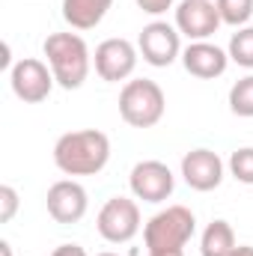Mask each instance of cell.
<instances>
[{"instance_id": "obj_1", "label": "cell", "mask_w": 253, "mask_h": 256, "mask_svg": "<svg viewBox=\"0 0 253 256\" xmlns=\"http://www.w3.org/2000/svg\"><path fill=\"white\" fill-rule=\"evenodd\" d=\"M110 161V137L96 128L68 131L54 143V164L66 176H98Z\"/></svg>"}, {"instance_id": "obj_2", "label": "cell", "mask_w": 253, "mask_h": 256, "mask_svg": "<svg viewBox=\"0 0 253 256\" xmlns=\"http://www.w3.org/2000/svg\"><path fill=\"white\" fill-rule=\"evenodd\" d=\"M48 66L54 72L57 86L63 90H80L84 80L90 78L92 68V54L84 42V36L78 33H51L42 45Z\"/></svg>"}, {"instance_id": "obj_3", "label": "cell", "mask_w": 253, "mask_h": 256, "mask_svg": "<svg viewBox=\"0 0 253 256\" xmlns=\"http://www.w3.org/2000/svg\"><path fill=\"white\" fill-rule=\"evenodd\" d=\"M196 232V218L188 206H167L155 212L143 226V242L149 256L185 254V244Z\"/></svg>"}, {"instance_id": "obj_4", "label": "cell", "mask_w": 253, "mask_h": 256, "mask_svg": "<svg viewBox=\"0 0 253 256\" xmlns=\"http://www.w3.org/2000/svg\"><path fill=\"white\" fill-rule=\"evenodd\" d=\"M167 110V96L164 90L149 80V78H134L126 80L120 92V116L131 128H152L164 120Z\"/></svg>"}, {"instance_id": "obj_5", "label": "cell", "mask_w": 253, "mask_h": 256, "mask_svg": "<svg viewBox=\"0 0 253 256\" xmlns=\"http://www.w3.org/2000/svg\"><path fill=\"white\" fill-rule=\"evenodd\" d=\"M96 230L110 244H128L140 232V206H137V200L110 196L102 206L98 218H96Z\"/></svg>"}, {"instance_id": "obj_6", "label": "cell", "mask_w": 253, "mask_h": 256, "mask_svg": "<svg viewBox=\"0 0 253 256\" xmlns=\"http://www.w3.org/2000/svg\"><path fill=\"white\" fill-rule=\"evenodd\" d=\"M137 51H140L143 63L155 66V68H167L176 60H182V33L176 30V24L149 21L137 36Z\"/></svg>"}, {"instance_id": "obj_7", "label": "cell", "mask_w": 253, "mask_h": 256, "mask_svg": "<svg viewBox=\"0 0 253 256\" xmlns=\"http://www.w3.org/2000/svg\"><path fill=\"white\" fill-rule=\"evenodd\" d=\"M54 72L51 66L36 60V57H24L9 68V86L12 92L24 102V104H39L51 96L54 90Z\"/></svg>"}, {"instance_id": "obj_8", "label": "cell", "mask_w": 253, "mask_h": 256, "mask_svg": "<svg viewBox=\"0 0 253 256\" xmlns=\"http://www.w3.org/2000/svg\"><path fill=\"white\" fill-rule=\"evenodd\" d=\"M137 60H140V51L134 42H128L122 36H114V39H104L98 48H96V57H92V66H96V74L108 84H120V80H128L137 68Z\"/></svg>"}, {"instance_id": "obj_9", "label": "cell", "mask_w": 253, "mask_h": 256, "mask_svg": "<svg viewBox=\"0 0 253 256\" xmlns=\"http://www.w3.org/2000/svg\"><path fill=\"white\" fill-rule=\"evenodd\" d=\"M128 185H131V194L143 202H164L170 200V194L176 188V176L173 170L164 164V161H137L131 167V176H128Z\"/></svg>"}, {"instance_id": "obj_10", "label": "cell", "mask_w": 253, "mask_h": 256, "mask_svg": "<svg viewBox=\"0 0 253 256\" xmlns=\"http://www.w3.org/2000/svg\"><path fill=\"white\" fill-rule=\"evenodd\" d=\"M220 24L224 21L214 0H182L176 6V30L190 42H208Z\"/></svg>"}, {"instance_id": "obj_11", "label": "cell", "mask_w": 253, "mask_h": 256, "mask_svg": "<svg viewBox=\"0 0 253 256\" xmlns=\"http://www.w3.org/2000/svg\"><path fill=\"white\" fill-rule=\"evenodd\" d=\"M45 206H48V214L57 220V224H78L86 208H90V196H86V188L74 179H60L48 188V196H45Z\"/></svg>"}, {"instance_id": "obj_12", "label": "cell", "mask_w": 253, "mask_h": 256, "mask_svg": "<svg viewBox=\"0 0 253 256\" xmlns=\"http://www.w3.org/2000/svg\"><path fill=\"white\" fill-rule=\"evenodd\" d=\"M182 179L185 185L200 194H208L220 188L224 182V161L212 149H190L182 158Z\"/></svg>"}, {"instance_id": "obj_13", "label": "cell", "mask_w": 253, "mask_h": 256, "mask_svg": "<svg viewBox=\"0 0 253 256\" xmlns=\"http://www.w3.org/2000/svg\"><path fill=\"white\" fill-rule=\"evenodd\" d=\"M182 66L188 74L200 80H214L230 68V54L218 48L214 42H190L182 51Z\"/></svg>"}, {"instance_id": "obj_14", "label": "cell", "mask_w": 253, "mask_h": 256, "mask_svg": "<svg viewBox=\"0 0 253 256\" xmlns=\"http://www.w3.org/2000/svg\"><path fill=\"white\" fill-rule=\"evenodd\" d=\"M114 0H63V18L72 30H92L104 21Z\"/></svg>"}, {"instance_id": "obj_15", "label": "cell", "mask_w": 253, "mask_h": 256, "mask_svg": "<svg viewBox=\"0 0 253 256\" xmlns=\"http://www.w3.org/2000/svg\"><path fill=\"white\" fill-rule=\"evenodd\" d=\"M238 248L236 232L226 220H212L200 236V256H232Z\"/></svg>"}, {"instance_id": "obj_16", "label": "cell", "mask_w": 253, "mask_h": 256, "mask_svg": "<svg viewBox=\"0 0 253 256\" xmlns=\"http://www.w3.org/2000/svg\"><path fill=\"white\" fill-rule=\"evenodd\" d=\"M230 63L242 66V68H253V27H238L226 45Z\"/></svg>"}, {"instance_id": "obj_17", "label": "cell", "mask_w": 253, "mask_h": 256, "mask_svg": "<svg viewBox=\"0 0 253 256\" xmlns=\"http://www.w3.org/2000/svg\"><path fill=\"white\" fill-rule=\"evenodd\" d=\"M230 110L242 120H253V74L242 78L230 90Z\"/></svg>"}, {"instance_id": "obj_18", "label": "cell", "mask_w": 253, "mask_h": 256, "mask_svg": "<svg viewBox=\"0 0 253 256\" xmlns=\"http://www.w3.org/2000/svg\"><path fill=\"white\" fill-rule=\"evenodd\" d=\"M220 21L230 27H248V21L253 18V0H214Z\"/></svg>"}, {"instance_id": "obj_19", "label": "cell", "mask_w": 253, "mask_h": 256, "mask_svg": "<svg viewBox=\"0 0 253 256\" xmlns=\"http://www.w3.org/2000/svg\"><path fill=\"white\" fill-rule=\"evenodd\" d=\"M230 173L236 182L253 185V146H242L230 155Z\"/></svg>"}, {"instance_id": "obj_20", "label": "cell", "mask_w": 253, "mask_h": 256, "mask_svg": "<svg viewBox=\"0 0 253 256\" xmlns=\"http://www.w3.org/2000/svg\"><path fill=\"white\" fill-rule=\"evenodd\" d=\"M18 212V191L12 185H0V224H9Z\"/></svg>"}, {"instance_id": "obj_21", "label": "cell", "mask_w": 253, "mask_h": 256, "mask_svg": "<svg viewBox=\"0 0 253 256\" xmlns=\"http://www.w3.org/2000/svg\"><path fill=\"white\" fill-rule=\"evenodd\" d=\"M176 0H137V6L146 12V15H164Z\"/></svg>"}, {"instance_id": "obj_22", "label": "cell", "mask_w": 253, "mask_h": 256, "mask_svg": "<svg viewBox=\"0 0 253 256\" xmlns=\"http://www.w3.org/2000/svg\"><path fill=\"white\" fill-rule=\"evenodd\" d=\"M51 256H86V250H84L80 244H60Z\"/></svg>"}, {"instance_id": "obj_23", "label": "cell", "mask_w": 253, "mask_h": 256, "mask_svg": "<svg viewBox=\"0 0 253 256\" xmlns=\"http://www.w3.org/2000/svg\"><path fill=\"white\" fill-rule=\"evenodd\" d=\"M232 256H253V248H250V244H238Z\"/></svg>"}, {"instance_id": "obj_24", "label": "cell", "mask_w": 253, "mask_h": 256, "mask_svg": "<svg viewBox=\"0 0 253 256\" xmlns=\"http://www.w3.org/2000/svg\"><path fill=\"white\" fill-rule=\"evenodd\" d=\"M0 254H3V256H12V244H9V242H0Z\"/></svg>"}, {"instance_id": "obj_25", "label": "cell", "mask_w": 253, "mask_h": 256, "mask_svg": "<svg viewBox=\"0 0 253 256\" xmlns=\"http://www.w3.org/2000/svg\"><path fill=\"white\" fill-rule=\"evenodd\" d=\"M96 256H120V254H110V250H108V254H96Z\"/></svg>"}, {"instance_id": "obj_26", "label": "cell", "mask_w": 253, "mask_h": 256, "mask_svg": "<svg viewBox=\"0 0 253 256\" xmlns=\"http://www.w3.org/2000/svg\"><path fill=\"white\" fill-rule=\"evenodd\" d=\"M158 256H185V254H158Z\"/></svg>"}]
</instances>
